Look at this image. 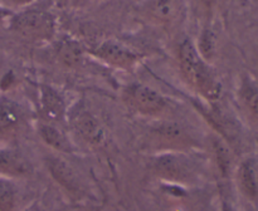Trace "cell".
<instances>
[{
    "mask_svg": "<svg viewBox=\"0 0 258 211\" xmlns=\"http://www.w3.org/2000/svg\"><path fill=\"white\" fill-rule=\"evenodd\" d=\"M179 65L181 74L190 87L206 99L217 100L221 95V84L217 82L211 68L199 54L193 42L184 40L179 48Z\"/></svg>",
    "mask_w": 258,
    "mask_h": 211,
    "instance_id": "cell-1",
    "label": "cell"
},
{
    "mask_svg": "<svg viewBox=\"0 0 258 211\" xmlns=\"http://www.w3.org/2000/svg\"><path fill=\"white\" fill-rule=\"evenodd\" d=\"M13 28L28 39H49L54 32V19L49 13L42 10H28L20 13L13 20Z\"/></svg>",
    "mask_w": 258,
    "mask_h": 211,
    "instance_id": "cell-2",
    "label": "cell"
},
{
    "mask_svg": "<svg viewBox=\"0 0 258 211\" xmlns=\"http://www.w3.org/2000/svg\"><path fill=\"white\" fill-rule=\"evenodd\" d=\"M123 100L141 115H160L168 107L165 98L153 88L143 84H131L123 89Z\"/></svg>",
    "mask_w": 258,
    "mask_h": 211,
    "instance_id": "cell-3",
    "label": "cell"
},
{
    "mask_svg": "<svg viewBox=\"0 0 258 211\" xmlns=\"http://www.w3.org/2000/svg\"><path fill=\"white\" fill-rule=\"evenodd\" d=\"M150 141L159 147L183 150L196 145L197 140L180 123L164 122L151 130Z\"/></svg>",
    "mask_w": 258,
    "mask_h": 211,
    "instance_id": "cell-4",
    "label": "cell"
},
{
    "mask_svg": "<svg viewBox=\"0 0 258 211\" xmlns=\"http://www.w3.org/2000/svg\"><path fill=\"white\" fill-rule=\"evenodd\" d=\"M73 128L83 141L95 146H101L105 142V131L100 121L88 111H77L72 117Z\"/></svg>",
    "mask_w": 258,
    "mask_h": 211,
    "instance_id": "cell-5",
    "label": "cell"
},
{
    "mask_svg": "<svg viewBox=\"0 0 258 211\" xmlns=\"http://www.w3.org/2000/svg\"><path fill=\"white\" fill-rule=\"evenodd\" d=\"M93 54L97 58H100V59L105 60L108 64L113 65V67L126 70L135 67L136 63L139 62L138 54L126 49V48L121 47V45L110 42H106L103 44L98 45L93 50Z\"/></svg>",
    "mask_w": 258,
    "mask_h": 211,
    "instance_id": "cell-6",
    "label": "cell"
},
{
    "mask_svg": "<svg viewBox=\"0 0 258 211\" xmlns=\"http://www.w3.org/2000/svg\"><path fill=\"white\" fill-rule=\"evenodd\" d=\"M154 171L160 177L170 181H185L190 176V168L183 158L175 155H161L154 161Z\"/></svg>",
    "mask_w": 258,
    "mask_h": 211,
    "instance_id": "cell-7",
    "label": "cell"
},
{
    "mask_svg": "<svg viewBox=\"0 0 258 211\" xmlns=\"http://www.w3.org/2000/svg\"><path fill=\"white\" fill-rule=\"evenodd\" d=\"M47 166L53 177L71 193L78 195L81 193V183L73 168L60 157L47 158Z\"/></svg>",
    "mask_w": 258,
    "mask_h": 211,
    "instance_id": "cell-8",
    "label": "cell"
},
{
    "mask_svg": "<svg viewBox=\"0 0 258 211\" xmlns=\"http://www.w3.org/2000/svg\"><path fill=\"white\" fill-rule=\"evenodd\" d=\"M144 12L156 24H170L178 15L179 0H149Z\"/></svg>",
    "mask_w": 258,
    "mask_h": 211,
    "instance_id": "cell-9",
    "label": "cell"
},
{
    "mask_svg": "<svg viewBox=\"0 0 258 211\" xmlns=\"http://www.w3.org/2000/svg\"><path fill=\"white\" fill-rule=\"evenodd\" d=\"M22 118L23 112L17 103L10 99L0 100V133L15 130Z\"/></svg>",
    "mask_w": 258,
    "mask_h": 211,
    "instance_id": "cell-10",
    "label": "cell"
},
{
    "mask_svg": "<svg viewBox=\"0 0 258 211\" xmlns=\"http://www.w3.org/2000/svg\"><path fill=\"white\" fill-rule=\"evenodd\" d=\"M42 108L47 118L52 121L62 120L64 115V102L62 97L50 87L42 88Z\"/></svg>",
    "mask_w": 258,
    "mask_h": 211,
    "instance_id": "cell-11",
    "label": "cell"
},
{
    "mask_svg": "<svg viewBox=\"0 0 258 211\" xmlns=\"http://www.w3.org/2000/svg\"><path fill=\"white\" fill-rule=\"evenodd\" d=\"M28 171L29 165L19 153L10 150H0V172L20 176L28 173Z\"/></svg>",
    "mask_w": 258,
    "mask_h": 211,
    "instance_id": "cell-12",
    "label": "cell"
},
{
    "mask_svg": "<svg viewBox=\"0 0 258 211\" xmlns=\"http://www.w3.org/2000/svg\"><path fill=\"white\" fill-rule=\"evenodd\" d=\"M39 135L42 137V140L47 145H49L50 147L55 148L57 151H62V152H71V145L68 142V140L54 126L48 125V123L40 125Z\"/></svg>",
    "mask_w": 258,
    "mask_h": 211,
    "instance_id": "cell-13",
    "label": "cell"
},
{
    "mask_svg": "<svg viewBox=\"0 0 258 211\" xmlns=\"http://www.w3.org/2000/svg\"><path fill=\"white\" fill-rule=\"evenodd\" d=\"M238 182L241 186L242 192L249 198H254L257 196V183L254 177L253 168L249 162H243L238 170Z\"/></svg>",
    "mask_w": 258,
    "mask_h": 211,
    "instance_id": "cell-14",
    "label": "cell"
},
{
    "mask_svg": "<svg viewBox=\"0 0 258 211\" xmlns=\"http://www.w3.org/2000/svg\"><path fill=\"white\" fill-rule=\"evenodd\" d=\"M241 95L244 104L247 106L249 112L258 120V89L254 88L251 83L243 82L241 88Z\"/></svg>",
    "mask_w": 258,
    "mask_h": 211,
    "instance_id": "cell-15",
    "label": "cell"
},
{
    "mask_svg": "<svg viewBox=\"0 0 258 211\" xmlns=\"http://www.w3.org/2000/svg\"><path fill=\"white\" fill-rule=\"evenodd\" d=\"M199 54L204 60L211 59L216 52V42L211 29H204L199 39Z\"/></svg>",
    "mask_w": 258,
    "mask_h": 211,
    "instance_id": "cell-16",
    "label": "cell"
},
{
    "mask_svg": "<svg viewBox=\"0 0 258 211\" xmlns=\"http://www.w3.org/2000/svg\"><path fill=\"white\" fill-rule=\"evenodd\" d=\"M15 203V192L12 185L0 182V211H12Z\"/></svg>",
    "mask_w": 258,
    "mask_h": 211,
    "instance_id": "cell-17",
    "label": "cell"
},
{
    "mask_svg": "<svg viewBox=\"0 0 258 211\" xmlns=\"http://www.w3.org/2000/svg\"><path fill=\"white\" fill-rule=\"evenodd\" d=\"M213 148L214 152H216V157L217 161H218V166L221 167L222 172L227 173L229 167V157H228V152H227L226 147L223 146V143L221 142L219 140H213Z\"/></svg>",
    "mask_w": 258,
    "mask_h": 211,
    "instance_id": "cell-18",
    "label": "cell"
},
{
    "mask_svg": "<svg viewBox=\"0 0 258 211\" xmlns=\"http://www.w3.org/2000/svg\"><path fill=\"white\" fill-rule=\"evenodd\" d=\"M77 49H75V48L68 45V47H64L62 49V59L64 60L67 64H73V63H76L77 62Z\"/></svg>",
    "mask_w": 258,
    "mask_h": 211,
    "instance_id": "cell-19",
    "label": "cell"
},
{
    "mask_svg": "<svg viewBox=\"0 0 258 211\" xmlns=\"http://www.w3.org/2000/svg\"><path fill=\"white\" fill-rule=\"evenodd\" d=\"M199 3H201L202 8H203L204 12L207 13V14H209V13L213 10L214 5L217 4V0H199Z\"/></svg>",
    "mask_w": 258,
    "mask_h": 211,
    "instance_id": "cell-20",
    "label": "cell"
},
{
    "mask_svg": "<svg viewBox=\"0 0 258 211\" xmlns=\"http://www.w3.org/2000/svg\"><path fill=\"white\" fill-rule=\"evenodd\" d=\"M223 211H232L231 206H229L227 202H223Z\"/></svg>",
    "mask_w": 258,
    "mask_h": 211,
    "instance_id": "cell-21",
    "label": "cell"
},
{
    "mask_svg": "<svg viewBox=\"0 0 258 211\" xmlns=\"http://www.w3.org/2000/svg\"><path fill=\"white\" fill-rule=\"evenodd\" d=\"M5 15H7V12H5V10L3 9V8H0V19H3V18H4Z\"/></svg>",
    "mask_w": 258,
    "mask_h": 211,
    "instance_id": "cell-22",
    "label": "cell"
},
{
    "mask_svg": "<svg viewBox=\"0 0 258 211\" xmlns=\"http://www.w3.org/2000/svg\"><path fill=\"white\" fill-rule=\"evenodd\" d=\"M17 2H18V0H17Z\"/></svg>",
    "mask_w": 258,
    "mask_h": 211,
    "instance_id": "cell-23",
    "label": "cell"
}]
</instances>
